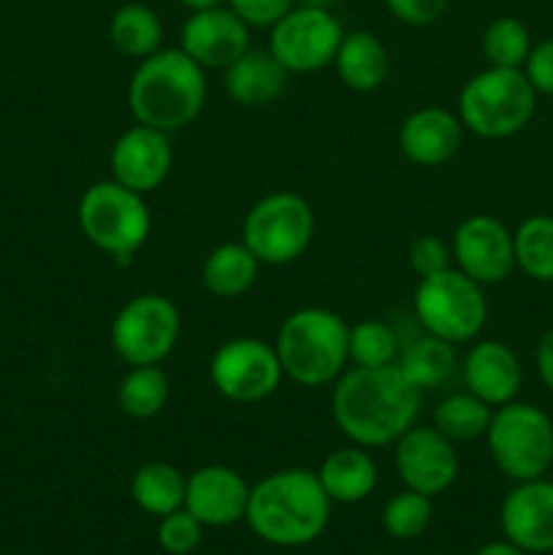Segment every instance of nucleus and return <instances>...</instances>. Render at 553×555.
<instances>
[{
	"label": "nucleus",
	"mask_w": 553,
	"mask_h": 555,
	"mask_svg": "<svg viewBox=\"0 0 553 555\" xmlns=\"http://www.w3.org/2000/svg\"><path fill=\"white\" fill-rule=\"evenodd\" d=\"M421 396L396 363L380 369L352 366L331 388V417L352 444L385 448L415 426Z\"/></svg>",
	"instance_id": "obj_1"
},
{
	"label": "nucleus",
	"mask_w": 553,
	"mask_h": 555,
	"mask_svg": "<svg viewBox=\"0 0 553 555\" xmlns=\"http://www.w3.org/2000/svg\"><path fill=\"white\" fill-rule=\"evenodd\" d=\"M249 531L266 545L304 547L318 540L331 520V499L318 472L280 469L249 486Z\"/></svg>",
	"instance_id": "obj_2"
},
{
	"label": "nucleus",
	"mask_w": 553,
	"mask_h": 555,
	"mask_svg": "<svg viewBox=\"0 0 553 555\" xmlns=\"http://www.w3.org/2000/svg\"><path fill=\"white\" fill-rule=\"evenodd\" d=\"M206 103V70L179 47L139 60L128 85V106L139 125L177 133L195 122Z\"/></svg>",
	"instance_id": "obj_3"
},
{
	"label": "nucleus",
	"mask_w": 553,
	"mask_h": 555,
	"mask_svg": "<svg viewBox=\"0 0 553 555\" xmlns=\"http://www.w3.org/2000/svg\"><path fill=\"white\" fill-rule=\"evenodd\" d=\"M350 325L325 307H301L276 328L274 350L282 374L301 388L334 385L345 372Z\"/></svg>",
	"instance_id": "obj_4"
},
{
	"label": "nucleus",
	"mask_w": 553,
	"mask_h": 555,
	"mask_svg": "<svg viewBox=\"0 0 553 555\" xmlns=\"http://www.w3.org/2000/svg\"><path fill=\"white\" fill-rule=\"evenodd\" d=\"M537 90L524 68H493L472 76L459 92V119L464 130L486 141L520 133L535 117Z\"/></svg>",
	"instance_id": "obj_5"
},
{
	"label": "nucleus",
	"mask_w": 553,
	"mask_h": 555,
	"mask_svg": "<svg viewBox=\"0 0 553 555\" xmlns=\"http://www.w3.org/2000/svg\"><path fill=\"white\" fill-rule=\"evenodd\" d=\"M76 217L87 242L117 258L119 263L133 258L152 231V215L144 195L114 179L90 184L81 193Z\"/></svg>",
	"instance_id": "obj_6"
},
{
	"label": "nucleus",
	"mask_w": 553,
	"mask_h": 555,
	"mask_svg": "<svg viewBox=\"0 0 553 555\" xmlns=\"http://www.w3.org/2000/svg\"><path fill=\"white\" fill-rule=\"evenodd\" d=\"M483 439L493 466L515 482L545 477L553 466V421L535 404L510 401L497 406Z\"/></svg>",
	"instance_id": "obj_7"
},
{
	"label": "nucleus",
	"mask_w": 553,
	"mask_h": 555,
	"mask_svg": "<svg viewBox=\"0 0 553 555\" xmlns=\"http://www.w3.org/2000/svg\"><path fill=\"white\" fill-rule=\"evenodd\" d=\"M412 312L426 334L450 345H464L480 336L488 320V301L483 285L455 266L439 274L417 280Z\"/></svg>",
	"instance_id": "obj_8"
},
{
	"label": "nucleus",
	"mask_w": 553,
	"mask_h": 555,
	"mask_svg": "<svg viewBox=\"0 0 553 555\" xmlns=\"http://www.w3.org/2000/svg\"><path fill=\"white\" fill-rule=\"evenodd\" d=\"M314 211L307 198L276 190L249 206L242 222V244L260 266L296 263L314 238Z\"/></svg>",
	"instance_id": "obj_9"
},
{
	"label": "nucleus",
	"mask_w": 553,
	"mask_h": 555,
	"mask_svg": "<svg viewBox=\"0 0 553 555\" xmlns=\"http://www.w3.org/2000/svg\"><path fill=\"white\" fill-rule=\"evenodd\" d=\"M182 314L171 298L141 293L117 309L108 328L114 352L128 366H160L179 345Z\"/></svg>",
	"instance_id": "obj_10"
},
{
	"label": "nucleus",
	"mask_w": 553,
	"mask_h": 555,
	"mask_svg": "<svg viewBox=\"0 0 553 555\" xmlns=\"http://www.w3.org/2000/svg\"><path fill=\"white\" fill-rule=\"evenodd\" d=\"M285 374L271 341L236 336L222 341L209 361V383L233 404H258L276 393Z\"/></svg>",
	"instance_id": "obj_11"
},
{
	"label": "nucleus",
	"mask_w": 553,
	"mask_h": 555,
	"mask_svg": "<svg viewBox=\"0 0 553 555\" xmlns=\"http://www.w3.org/2000/svg\"><path fill=\"white\" fill-rule=\"evenodd\" d=\"M345 30L331 9L296 3L269 27V52L287 74H314L334 63Z\"/></svg>",
	"instance_id": "obj_12"
},
{
	"label": "nucleus",
	"mask_w": 553,
	"mask_h": 555,
	"mask_svg": "<svg viewBox=\"0 0 553 555\" xmlns=\"http://www.w3.org/2000/svg\"><path fill=\"white\" fill-rule=\"evenodd\" d=\"M455 269L477 285H499L515 271L513 231L493 215H472L459 222L450 242Z\"/></svg>",
	"instance_id": "obj_13"
},
{
	"label": "nucleus",
	"mask_w": 553,
	"mask_h": 555,
	"mask_svg": "<svg viewBox=\"0 0 553 555\" xmlns=\"http://www.w3.org/2000/svg\"><path fill=\"white\" fill-rule=\"evenodd\" d=\"M394 466L404 488L434 499L448 491L459 477L455 442L434 426H415L394 442Z\"/></svg>",
	"instance_id": "obj_14"
},
{
	"label": "nucleus",
	"mask_w": 553,
	"mask_h": 555,
	"mask_svg": "<svg viewBox=\"0 0 553 555\" xmlns=\"http://www.w3.org/2000/svg\"><path fill=\"white\" fill-rule=\"evenodd\" d=\"M173 166L171 139L163 130L139 125L117 135L108 152V168L114 182L125 184L128 190L150 195L168 179Z\"/></svg>",
	"instance_id": "obj_15"
},
{
	"label": "nucleus",
	"mask_w": 553,
	"mask_h": 555,
	"mask_svg": "<svg viewBox=\"0 0 553 555\" xmlns=\"http://www.w3.org/2000/svg\"><path fill=\"white\" fill-rule=\"evenodd\" d=\"M179 49L204 70H226L249 49V27L228 5L190 11L179 30Z\"/></svg>",
	"instance_id": "obj_16"
},
{
	"label": "nucleus",
	"mask_w": 553,
	"mask_h": 555,
	"mask_svg": "<svg viewBox=\"0 0 553 555\" xmlns=\"http://www.w3.org/2000/svg\"><path fill=\"white\" fill-rule=\"evenodd\" d=\"M504 540L529 555L553 553V480L515 482L499 509Z\"/></svg>",
	"instance_id": "obj_17"
},
{
	"label": "nucleus",
	"mask_w": 553,
	"mask_h": 555,
	"mask_svg": "<svg viewBox=\"0 0 553 555\" xmlns=\"http://www.w3.org/2000/svg\"><path fill=\"white\" fill-rule=\"evenodd\" d=\"M247 502V480L226 464L198 466L184 486V509L195 515L204 529H226L244 520Z\"/></svg>",
	"instance_id": "obj_18"
},
{
	"label": "nucleus",
	"mask_w": 553,
	"mask_h": 555,
	"mask_svg": "<svg viewBox=\"0 0 553 555\" xmlns=\"http://www.w3.org/2000/svg\"><path fill=\"white\" fill-rule=\"evenodd\" d=\"M461 377L472 396L497 410L518 399L520 385H524V366L513 347L499 339H483L475 341L464 356Z\"/></svg>",
	"instance_id": "obj_19"
},
{
	"label": "nucleus",
	"mask_w": 553,
	"mask_h": 555,
	"mask_svg": "<svg viewBox=\"0 0 553 555\" xmlns=\"http://www.w3.org/2000/svg\"><path fill=\"white\" fill-rule=\"evenodd\" d=\"M464 141L459 114L445 106H423L412 112L399 128V150L410 163L437 168L453 160Z\"/></svg>",
	"instance_id": "obj_20"
},
{
	"label": "nucleus",
	"mask_w": 553,
	"mask_h": 555,
	"mask_svg": "<svg viewBox=\"0 0 553 555\" xmlns=\"http://www.w3.org/2000/svg\"><path fill=\"white\" fill-rule=\"evenodd\" d=\"M287 70L274 54L249 47L236 63L226 68V92L233 103L244 108H260L274 103L287 87Z\"/></svg>",
	"instance_id": "obj_21"
},
{
	"label": "nucleus",
	"mask_w": 553,
	"mask_h": 555,
	"mask_svg": "<svg viewBox=\"0 0 553 555\" xmlns=\"http://www.w3.org/2000/svg\"><path fill=\"white\" fill-rule=\"evenodd\" d=\"M318 480L331 504H358L377 488V464L361 444L331 450L318 469Z\"/></svg>",
	"instance_id": "obj_22"
},
{
	"label": "nucleus",
	"mask_w": 553,
	"mask_h": 555,
	"mask_svg": "<svg viewBox=\"0 0 553 555\" xmlns=\"http://www.w3.org/2000/svg\"><path fill=\"white\" fill-rule=\"evenodd\" d=\"M331 65H334L342 85L356 92L380 90L385 85V79H388L390 70L388 49L369 30L345 33Z\"/></svg>",
	"instance_id": "obj_23"
},
{
	"label": "nucleus",
	"mask_w": 553,
	"mask_h": 555,
	"mask_svg": "<svg viewBox=\"0 0 553 555\" xmlns=\"http://www.w3.org/2000/svg\"><path fill=\"white\" fill-rule=\"evenodd\" d=\"M260 263L242 242H226L201 263V282L215 298H239L258 282Z\"/></svg>",
	"instance_id": "obj_24"
},
{
	"label": "nucleus",
	"mask_w": 553,
	"mask_h": 555,
	"mask_svg": "<svg viewBox=\"0 0 553 555\" xmlns=\"http://www.w3.org/2000/svg\"><path fill=\"white\" fill-rule=\"evenodd\" d=\"M184 486H188V477L177 466L166 461H150L133 472L130 496L141 513L160 520L163 515L184 507Z\"/></svg>",
	"instance_id": "obj_25"
},
{
	"label": "nucleus",
	"mask_w": 553,
	"mask_h": 555,
	"mask_svg": "<svg viewBox=\"0 0 553 555\" xmlns=\"http://www.w3.org/2000/svg\"><path fill=\"white\" fill-rule=\"evenodd\" d=\"M108 38L125 57L144 60L163 49V22L144 3H125L108 20Z\"/></svg>",
	"instance_id": "obj_26"
},
{
	"label": "nucleus",
	"mask_w": 553,
	"mask_h": 555,
	"mask_svg": "<svg viewBox=\"0 0 553 555\" xmlns=\"http://www.w3.org/2000/svg\"><path fill=\"white\" fill-rule=\"evenodd\" d=\"M455 363L459 361H455V350L450 341L423 334L399 352L396 366L423 393V390L442 388L453 377Z\"/></svg>",
	"instance_id": "obj_27"
},
{
	"label": "nucleus",
	"mask_w": 553,
	"mask_h": 555,
	"mask_svg": "<svg viewBox=\"0 0 553 555\" xmlns=\"http://www.w3.org/2000/svg\"><path fill=\"white\" fill-rule=\"evenodd\" d=\"M171 396V379L163 366H128L117 385V406L133 421L160 415Z\"/></svg>",
	"instance_id": "obj_28"
},
{
	"label": "nucleus",
	"mask_w": 553,
	"mask_h": 555,
	"mask_svg": "<svg viewBox=\"0 0 553 555\" xmlns=\"http://www.w3.org/2000/svg\"><path fill=\"white\" fill-rule=\"evenodd\" d=\"M493 406L472 396L470 390L464 393H450L434 406L432 426L439 434L450 439V442H472V439H483L491 423Z\"/></svg>",
	"instance_id": "obj_29"
},
{
	"label": "nucleus",
	"mask_w": 553,
	"mask_h": 555,
	"mask_svg": "<svg viewBox=\"0 0 553 555\" xmlns=\"http://www.w3.org/2000/svg\"><path fill=\"white\" fill-rule=\"evenodd\" d=\"M515 269L535 282H553V217L531 215L513 231Z\"/></svg>",
	"instance_id": "obj_30"
},
{
	"label": "nucleus",
	"mask_w": 553,
	"mask_h": 555,
	"mask_svg": "<svg viewBox=\"0 0 553 555\" xmlns=\"http://www.w3.org/2000/svg\"><path fill=\"white\" fill-rule=\"evenodd\" d=\"M531 47L529 27L518 16H497L488 22L480 38L483 57L493 68H524Z\"/></svg>",
	"instance_id": "obj_31"
},
{
	"label": "nucleus",
	"mask_w": 553,
	"mask_h": 555,
	"mask_svg": "<svg viewBox=\"0 0 553 555\" xmlns=\"http://www.w3.org/2000/svg\"><path fill=\"white\" fill-rule=\"evenodd\" d=\"M399 336L383 320H361L350 325L347 336V358L352 366L361 369H380L390 366L399 361Z\"/></svg>",
	"instance_id": "obj_32"
},
{
	"label": "nucleus",
	"mask_w": 553,
	"mask_h": 555,
	"mask_svg": "<svg viewBox=\"0 0 553 555\" xmlns=\"http://www.w3.org/2000/svg\"><path fill=\"white\" fill-rule=\"evenodd\" d=\"M432 499L412 491V488H404L385 502L380 520L394 540H415L432 526Z\"/></svg>",
	"instance_id": "obj_33"
},
{
	"label": "nucleus",
	"mask_w": 553,
	"mask_h": 555,
	"mask_svg": "<svg viewBox=\"0 0 553 555\" xmlns=\"http://www.w3.org/2000/svg\"><path fill=\"white\" fill-rule=\"evenodd\" d=\"M204 540V524L188 509L163 515L157 524V545L168 555H190Z\"/></svg>",
	"instance_id": "obj_34"
},
{
	"label": "nucleus",
	"mask_w": 553,
	"mask_h": 555,
	"mask_svg": "<svg viewBox=\"0 0 553 555\" xmlns=\"http://www.w3.org/2000/svg\"><path fill=\"white\" fill-rule=\"evenodd\" d=\"M407 260H410V269L415 271L417 280L423 276L439 274V271L450 269V260H453V253H450V244L445 238L434 236V233H423L415 242L410 244V253H407Z\"/></svg>",
	"instance_id": "obj_35"
},
{
	"label": "nucleus",
	"mask_w": 553,
	"mask_h": 555,
	"mask_svg": "<svg viewBox=\"0 0 553 555\" xmlns=\"http://www.w3.org/2000/svg\"><path fill=\"white\" fill-rule=\"evenodd\" d=\"M228 9L253 30V27H274L298 0H226Z\"/></svg>",
	"instance_id": "obj_36"
},
{
	"label": "nucleus",
	"mask_w": 553,
	"mask_h": 555,
	"mask_svg": "<svg viewBox=\"0 0 553 555\" xmlns=\"http://www.w3.org/2000/svg\"><path fill=\"white\" fill-rule=\"evenodd\" d=\"M394 20L410 27L434 25L448 9V0H385Z\"/></svg>",
	"instance_id": "obj_37"
},
{
	"label": "nucleus",
	"mask_w": 553,
	"mask_h": 555,
	"mask_svg": "<svg viewBox=\"0 0 553 555\" xmlns=\"http://www.w3.org/2000/svg\"><path fill=\"white\" fill-rule=\"evenodd\" d=\"M524 74L537 90V95L553 98V38H545L537 47H531L524 63Z\"/></svg>",
	"instance_id": "obj_38"
},
{
	"label": "nucleus",
	"mask_w": 553,
	"mask_h": 555,
	"mask_svg": "<svg viewBox=\"0 0 553 555\" xmlns=\"http://www.w3.org/2000/svg\"><path fill=\"white\" fill-rule=\"evenodd\" d=\"M535 366L542 385H545V390L553 396V328H548L545 334L540 336V341H537Z\"/></svg>",
	"instance_id": "obj_39"
},
{
	"label": "nucleus",
	"mask_w": 553,
	"mask_h": 555,
	"mask_svg": "<svg viewBox=\"0 0 553 555\" xmlns=\"http://www.w3.org/2000/svg\"><path fill=\"white\" fill-rule=\"evenodd\" d=\"M475 555H529V553H524L520 547H515L513 542L502 540V542H488V545H483Z\"/></svg>",
	"instance_id": "obj_40"
},
{
	"label": "nucleus",
	"mask_w": 553,
	"mask_h": 555,
	"mask_svg": "<svg viewBox=\"0 0 553 555\" xmlns=\"http://www.w3.org/2000/svg\"><path fill=\"white\" fill-rule=\"evenodd\" d=\"M188 11H204V9H215V5H222L226 0H179Z\"/></svg>",
	"instance_id": "obj_41"
},
{
	"label": "nucleus",
	"mask_w": 553,
	"mask_h": 555,
	"mask_svg": "<svg viewBox=\"0 0 553 555\" xmlns=\"http://www.w3.org/2000/svg\"><path fill=\"white\" fill-rule=\"evenodd\" d=\"M301 3H307V5H320V9H331V3H334V0H301Z\"/></svg>",
	"instance_id": "obj_42"
}]
</instances>
